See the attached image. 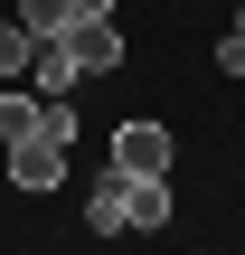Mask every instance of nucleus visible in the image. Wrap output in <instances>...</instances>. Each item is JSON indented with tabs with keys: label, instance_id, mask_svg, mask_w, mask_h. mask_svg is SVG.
<instances>
[{
	"label": "nucleus",
	"instance_id": "2",
	"mask_svg": "<svg viewBox=\"0 0 245 255\" xmlns=\"http://www.w3.org/2000/svg\"><path fill=\"white\" fill-rule=\"evenodd\" d=\"M66 47H76V76H113L123 66V28L113 19H66Z\"/></svg>",
	"mask_w": 245,
	"mask_h": 255
},
{
	"label": "nucleus",
	"instance_id": "4",
	"mask_svg": "<svg viewBox=\"0 0 245 255\" xmlns=\"http://www.w3.org/2000/svg\"><path fill=\"white\" fill-rule=\"evenodd\" d=\"M66 85H76V47H66V28H57V38L28 47V95L47 104V95H66Z\"/></svg>",
	"mask_w": 245,
	"mask_h": 255
},
{
	"label": "nucleus",
	"instance_id": "7",
	"mask_svg": "<svg viewBox=\"0 0 245 255\" xmlns=\"http://www.w3.org/2000/svg\"><path fill=\"white\" fill-rule=\"evenodd\" d=\"M38 132H47V142H66V151H76V104H66V95H47V104H38Z\"/></svg>",
	"mask_w": 245,
	"mask_h": 255
},
{
	"label": "nucleus",
	"instance_id": "11",
	"mask_svg": "<svg viewBox=\"0 0 245 255\" xmlns=\"http://www.w3.org/2000/svg\"><path fill=\"white\" fill-rule=\"evenodd\" d=\"M66 19H113V0H66Z\"/></svg>",
	"mask_w": 245,
	"mask_h": 255
},
{
	"label": "nucleus",
	"instance_id": "6",
	"mask_svg": "<svg viewBox=\"0 0 245 255\" xmlns=\"http://www.w3.org/2000/svg\"><path fill=\"white\" fill-rule=\"evenodd\" d=\"M28 132H38V95H19V85H9V95H0V151H9V142H28Z\"/></svg>",
	"mask_w": 245,
	"mask_h": 255
},
{
	"label": "nucleus",
	"instance_id": "5",
	"mask_svg": "<svg viewBox=\"0 0 245 255\" xmlns=\"http://www.w3.org/2000/svg\"><path fill=\"white\" fill-rule=\"evenodd\" d=\"M123 227H170V180H123Z\"/></svg>",
	"mask_w": 245,
	"mask_h": 255
},
{
	"label": "nucleus",
	"instance_id": "1",
	"mask_svg": "<svg viewBox=\"0 0 245 255\" xmlns=\"http://www.w3.org/2000/svg\"><path fill=\"white\" fill-rule=\"evenodd\" d=\"M170 123H113V180H170Z\"/></svg>",
	"mask_w": 245,
	"mask_h": 255
},
{
	"label": "nucleus",
	"instance_id": "9",
	"mask_svg": "<svg viewBox=\"0 0 245 255\" xmlns=\"http://www.w3.org/2000/svg\"><path fill=\"white\" fill-rule=\"evenodd\" d=\"M28 47H38V38L9 19V28H0V76H28Z\"/></svg>",
	"mask_w": 245,
	"mask_h": 255
},
{
	"label": "nucleus",
	"instance_id": "3",
	"mask_svg": "<svg viewBox=\"0 0 245 255\" xmlns=\"http://www.w3.org/2000/svg\"><path fill=\"white\" fill-rule=\"evenodd\" d=\"M57 180H66V142H47V132L9 142V189H57Z\"/></svg>",
	"mask_w": 245,
	"mask_h": 255
},
{
	"label": "nucleus",
	"instance_id": "10",
	"mask_svg": "<svg viewBox=\"0 0 245 255\" xmlns=\"http://www.w3.org/2000/svg\"><path fill=\"white\" fill-rule=\"evenodd\" d=\"M217 76H245V9H236V28L217 38Z\"/></svg>",
	"mask_w": 245,
	"mask_h": 255
},
{
	"label": "nucleus",
	"instance_id": "8",
	"mask_svg": "<svg viewBox=\"0 0 245 255\" xmlns=\"http://www.w3.org/2000/svg\"><path fill=\"white\" fill-rule=\"evenodd\" d=\"M85 227H94V237H123V180H113V189H94V208H85Z\"/></svg>",
	"mask_w": 245,
	"mask_h": 255
}]
</instances>
